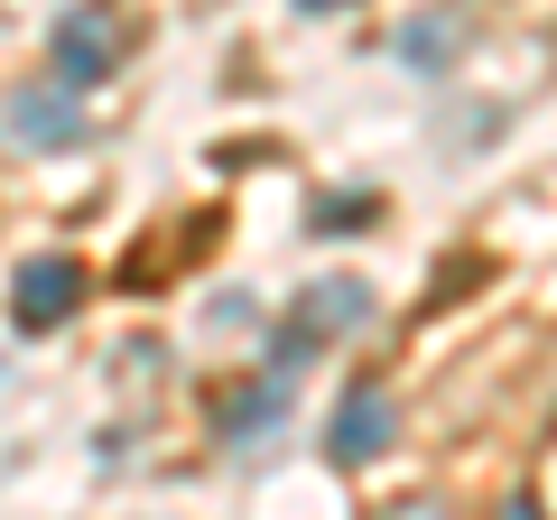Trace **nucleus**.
<instances>
[{
    "mask_svg": "<svg viewBox=\"0 0 557 520\" xmlns=\"http://www.w3.org/2000/svg\"><path fill=\"white\" fill-rule=\"evenodd\" d=\"M0 131L20 149H75L84 140V94L65 75H47V84H20V94L0 102Z\"/></svg>",
    "mask_w": 557,
    "mask_h": 520,
    "instance_id": "obj_3",
    "label": "nucleus"
},
{
    "mask_svg": "<svg viewBox=\"0 0 557 520\" xmlns=\"http://www.w3.org/2000/svg\"><path fill=\"white\" fill-rule=\"evenodd\" d=\"M75 307H84V260H65V251L28 260L20 280H10V325H20V335H57Z\"/></svg>",
    "mask_w": 557,
    "mask_h": 520,
    "instance_id": "obj_4",
    "label": "nucleus"
},
{
    "mask_svg": "<svg viewBox=\"0 0 557 520\" xmlns=\"http://www.w3.org/2000/svg\"><path fill=\"white\" fill-rule=\"evenodd\" d=\"M362 317H372V288H362V280H307L298 307H288V325L270 335V372L298 381L307 354H317V344H335V335H354Z\"/></svg>",
    "mask_w": 557,
    "mask_h": 520,
    "instance_id": "obj_1",
    "label": "nucleus"
},
{
    "mask_svg": "<svg viewBox=\"0 0 557 520\" xmlns=\"http://www.w3.org/2000/svg\"><path fill=\"white\" fill-rule=\"evenodd\" d=\"M307 223H317V233H362V223H372V196H325Z\"/></svg>",
    "mask_w": 557,
    "mask_h": 520,
    "instance_id": "obj_8",
    "label": "nucleus"
},
{
    "mask_svg": "<svg viewBox=\"0 0 557 520\" xmlns=\"http://www.w3.org/2000/svg\"><path fill=\"white\" fill-rule=\"evenodd\" d=\"M278 409H288V372H270V381H242L233 400L214 409V428H223V437H251V428H270Z\"/></svg>",
    "mask_w": 557,
    "mask_h": 520,
    "instance_id": "obj_7",
    "label": "nucleus"
},
{
    "mask_svg": "<svg viewBox=\"0 0 557 520\" xmlns=\"http://www.w3.org/2000/svg\"><path fill=\"white\" fill-rule=\"evenodd\" d=\"M465 38V0H446V10H428L418 28H399V57L418 65V75H446V47Z\"/></svg>",
    "mask_w": 557,
    "mask_h": 520,
    "instance_id": "obj_6",
    "label": "nucleus"
},
{
    "mask_svg": "<svg viewBox=\"0 0 557 520\" xmlns=\"http://www.w3.org/2000/svg\"><path fill=\"white\" fill-rule=\"evenodd\" d=\"M121 57H131V20H112V10H65L47 38V75H65L75 94H94Z\"/></svg>",
    "mask_w": 557,
    "mask_h": 520,
    "instance_id": "obj_2",
    "label": "nucleus"
},
{
    "mask_svg": "<svg viewBox=\"0 0 557 520\" xmlns=\"http://www.w3.org/2000/svg\"><path fill=\"white\" fill-rule=\"evenodd\" d=\"M381 446H391V391H381V381H354V391H344V409H335L325 456H335V465H372Z\"/></svg>",
    "mask_w": 557,
    "mask_h": 520,
    "instance_id": "obj_5",
    "label": "nucleus"
},
{
    "mask_svg": "<svg viewBox=\"0 0 557 520\" xmlns=\"http://www.w3.org/2000/svg\"><path fill=\"white\" fill-rule=\"evenodd\" d=\"M298 10H344V0H298Z\"/></svg>",
    "mask_w": 557,
    "mask_h": 520,
    "instance_id": "obj_9",
    "label": "nucleus"
}]
</instances>
